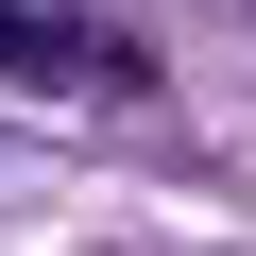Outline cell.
<instances>
[{
    "mask_svg": "<svg viewBox=\"0 0 256 256\" xmlns=\"http://www.w3.org/2000/svg\"><path fill=\"white\" fill-rule=\"evenodd\" d=\"M86 68H120V86H137V52H120V34H86L68 0H0V86H86Z\"/></svg>",
    "mask_w": 256,
    "mask_h": 256,
    "instance_id": "cell-1",
    "label": "cell"
},
{
    "mask_svg": "<svg viewBox=\"0 0 256 256\" xmlns=\"http://www.w3.org/2000/svg\"><path fill=\"white\" fill-rule=\"evenodd\" d=\"M239 18H256V0H239Z\"/></svg>",
    "mask_w": 256,
    "mask_h": 256,
    "instance_id": "cell-2",
    "label": "cell"
}]
</instances>
